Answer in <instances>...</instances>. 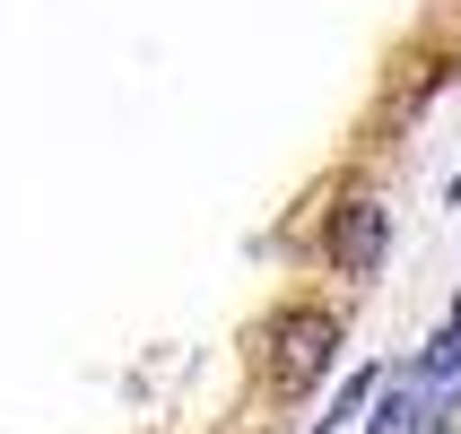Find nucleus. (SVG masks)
I'll return each mask as SVG.
<instances>
[{"instance_id": "4", "label": "nucleus", "mask_w": 461, "mask_h": 434, "mask_svg": "<svg viewBox=\"0 0 461 434\" xmlns=\"http://www.w3.org/2000/svg\"><path fill=\"white\" fill-rule=\"evenodd\" d=\"M453 191H461V182H453Z\"/></svg>"}, {"instance_id": "1", "label": "nucleus", "mask_w": 461, "mask_h": 434, "mask_svg": "<svg viewBox=\"0 0 461 434\" xmlns=\"http://www.w3.org/2000/svg\"><path fill=\"white\" fill-rule=\"evenodd\" d=\"M261 339H270V357H261V365H270V383H279V391H313L339 365V322L322 305H287Z\"/></svg>"}, {"instance_id": "2", "label": "nucleus", "mask_w": 461, "mask_h": 434, "mask_svg": "<svg viewBox=\"0 0 461 434\" xmlns=\"http://www.w3.org/2000/svg\"><path fill=\"white\" fill-rule=\"evenodd\" d=\"M392 252V208L375 200V191H348V200L331 208V226H322V261H331L339 279H375Z\"/></svg>"}, {"instance_id": "3", "label": "nucleus", "mask_w": 461, "mask_h": 434, "mask_svg": "<svg viewBox=\"0 0 461 434\" xmlns=\"http://www.w3.org/2000/svg\"><path fill=\"white\" fill-rule=\"evenodd\" d=\"M366 434H427V409H418V391H392V400H384V417H375Z\"/></svg>"}]
</instances>
